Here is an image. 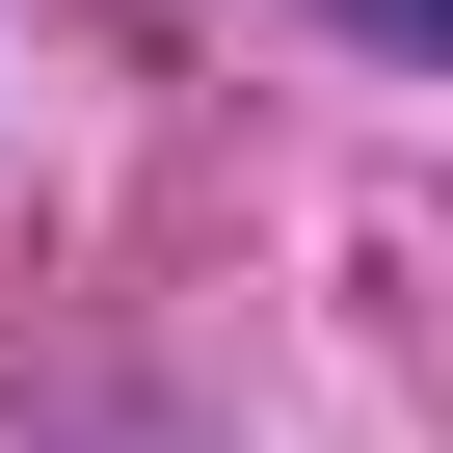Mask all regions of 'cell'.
<instances>
[{"label":"cell","instance_id":"obj_1","mask_svg":"<svg viewBox=\"0 0 453 453\" xmlns=\"http://www.w3.org/2000/svg\"><path fill=\"white\" fill-rule=\"evenodd\" d=\"M347 27H373V54H426V27H453V0H347Z\"/></svg>","mask_w":453,"mask_h":453}]
</instances>
